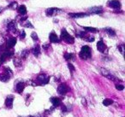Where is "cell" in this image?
I'll return each instance as SVG.
<instances>
[{
	"label": "cell",
	"mask_w": 125,
	"mask_h": 117,
	"mask_svg": "<svg viewBox=\"0 0 125 117\" xmlns=\"http://www.w3.org/2000/svg\"><path fill=\"white\" fill-rule=\"evenodd\" d=\"M79 57L80 58L83 59V60H87V59L91 58L92 57V53H91V49L87 45H84L81 49V51L79 53Z\"/></svg>",
	"instance_id": "obj_1"
},
{
	"label": "cell",
	"mask_w": 125,
	"mask_h": 117,
	"mask_svg": "<svg viewBox=\"0 0 125 117\" xmlns=\"http://www.w3.org/2000/svg\"><path fill=\"white\" fill-rule=\"evenodd\" d=\"M61 39L67 44H71L72 45V44L75 43V39H74V37H72L64 28L62 29V32H61Z\"/></svg>",
	"instance_id": "obj_2"
},
{
	"label": "cell",
	"mask_w": 125,
	"mask_h": 117,
	"mask_svg": "<svg viewBox=\"0 0 125 117\" xmlns=\"http://www.w3.org/2000/svg\"><path fill=\"white\" fill-rule=\"evenodd\" d=\"M100 73L101 74H102L103 76H104V77H106L107 79H111V80H119V79H117L116 77H115L113 74H111V73L110 72L109 70H107L106 68H100Z\"/></svg>",
	"instance_id": "obj_3"
},
{
	"label": "cell",
	"mask_w": 125,
	"mask_h": 117,
	"mask_svg": "<svg viewBox=\"0 0 125 117\" xmlns=\"http://www.w3.org/2000/svg\"><path fill=\"white\" fill-rule=\"evenodd\" d=\"M69 91H70V87H69L65 83H62V84L59 85L58 87H57V92H58L59 95L64 96Z\"/></svg>",
	"instance_id": "obj_4"
},
{
	"label": "cell",
	"mask_w": 125,
	"mask_h": 117,
	"mask_svg": "<svg viewBox=\"0 0 125 117\" xmlns=\"http://www.w3.org/2000/svg\"><path fill=\"white\" fill-rule=\"evenodd\" d=\"M37 81L40 83V85H46L50 81V77L47 76L45 74H40L37 76Z\"/></svg>",
	"instance_id": "obj_5"
},
{
	"label": "cell",
	"mask_w": 125,
	"mask_h": 117,
	"mask_svg": "<svg viewBox=\"0 0 125 117\" xmlns=\"http://www.w3.org/2000/svg\"><path fill=\"white\" fill-rule=\"evenodd\" d=\"M62 11V10L58 9V8H50V9H47L45 10V15L47 16H52L54 15H57L58 13H60Z\"/></svg>",
	"instance_id": "obj_6"
},
{
	"label": "cell",
	"mask_w": 125,
	"mask_h": 117,
	"mask_svg": "<svg viewBox=\"0 0 125 117\" xmlns=\"http://www.w3.org/2000/svg\"><path fill=\"white\" fill-rule=\"evenodd\" d=\"M13 102H14V96L13 95H9V96L6 98L5 102H4V104L7 108H13Z\"/></svg>",
	"instance_id": "obj_7"
},
{
	"label": "cell",
	"mask_w": 125,
	"mask_h": 117,
	"mask_svg": "<svg viewBox=\"0 0 125 117\" xmlns=\"http://www.w3.org/2000/svg\"><path fill=\"white\" fill-rule=\"evenodd\" d=\"M108 6L112 9H120L121 7V3L119 0H109L107 3Z\"/></svg>",
	"instance_id": "obj_8"
},
{
	"label": "cell",
	"mask_w": 125,
	"mask_h": 117,
	"mask_svg": "<svg viewBox=\"0 0 125 117\" xmlns=\"http://www.w3.org/2000/svg\"><path fill=\"white\" fill-rule=\"evenodd\" d=\"M97 49L101 53H106L107 52V46L102 40H100V41H99L97 43Z\"/></svg>",
	"instance_id": "obj_9"
},
{
	"label": "cell",
	"mask_w": 125,
	"mask_h": 117,
	"mask_svg": "<svg viewBox=\"0 0 125 117\" xmlns=\"http://www.w3.org/2000/svg\"><path fill=\"white\" fill-rule=\"evenodd\" d=\"M7 28L10 32L13 33H16L17 32V27H16V23L15 21H10L7 25Z\"/></svg>",
	"instance_id": "obj_10"
},
{
	"label": "cell",
	"mask_w": 125,
	"mask_h": 117,
	"mask_svg": "<svg viewBox=\"0 0 125 117\" xmlns=\"http://www.w3.org/2000/svg\"><path fill=\"white\" fill-rule=\"evenodd\" d=\"M16 39L12 37V38H10L6 41V48L7 49H11L16 45Z\"/></svg>",
	"instance_id": "obj_11"
},
{
	"label": "cell",
	"mask_w": 125,
	"mask_h": 117,
	"mask_svg": "<svg viewBox=\"0 0 125 117\" xmlns=\"http://www.w3.org/2000/svg\"><path fill=\"white\" fill-rule=\"evenodd\" d=\"M25 86H26V85H25L24 82H22V81H20V82H18L17 84H16V92L19 93V94H21V93H22V91H24Z\"/></svg>",
	"instance_id": "obj_12"
},
{
	"label": "cell",
	"mask_w": 125,
	"mask_h": 117,
	"mask_svg": "<svg viewBox=\"0 0 125 117\" xmlns=\"http://www.w3.org/2000/svg\"><path fill=\"white\" fill-rule=\"evenodd\" d=\"M69 16L71 18L77 19V18H82V17H86V16H88L89 14H87V13H70Z\"/></svg>",
	"instance_id": "obj_13"
},
{
	"label": "cell",
	"mask_w": 125,
	"mask_h": 117,
	"mask_svg": "<svg viewBox=\"0 0 125 117\" xmlns=\"http://www.w3.org/2000/svg\"><path fill=\"white\" fill-rule=\"evenodd\" d=\"M49 39H50V41L52 42V43H59V42H60V39H59L57 35L54 32L50 33V35H49Z\"/></svg>",
	"instance_id": "obj_14"
},
{
	"label": "cell",
	"mask_w": 125,
	"mask_h": 117,
	"mask_svg": "<svg viewBox=\"0 0 125 117\" xmlns=\"http://www.w3.org/2000/svg\"><path fill=\"white\" fill-rule=\"evenodd\" d=\"M89 10V12L90 13H92V14H101V13L103 12V9H102V7H92V8H90V9L88 10Z\"/></svg>",
	"instance_id": "obj_15"
},
{
	"label": "cell",
	"mask_w": 125,
	"mask_h": 117,
	"mask_svg": "<svg viewBox=\"0 0 125 117\" xmlns=\"http://www.w3.org/2000/svg\"><path fill=\"white\" fill-rule=\"evenodd\" d=\"M51 102H52L53 108H56V107H58L61 105V99L58 98H51Z\"/></svg>",
	"instance_id": "obj_16"
},
{
	"label": "cell",
	"mask_w": 125,
	"mask_h": 117,
	"mask_svg": "<svg viewBox=\"0 0 125 117\" xmlns=\"http://www.w3.org/2000/svg\"><path fill=\"white\" fill-rule=\"evenodd\" d=\"M10 76L9 74H7L6 73H3V74H0V81L2 82H8L10 79Z\"/></svg>",
	"instance_id": "obj_17"
},
{
	"label": "cell",
	"mask_w": 125,
	"mask_h": 117,
	"mask_svg": "<svg viewBox=\"0 0 125 117\" xmlns=\"http://www.w3.org/2000/svg\"><path fill=\"white\" fill-rule=\"evenodd\" d=\"M32 52H33V56L34 57H38L40 55V53H41V50H40V45H35L34 47H33V50H32Z\"/></svg>",
	"instance_id": "obj_18"
},
{
	"label": "cell",
	"mask_w": 125,
	"mask_h": 117,
	"mask_svg": "<svg viewBox=\"0 0 125 117\" xmlns=\"http://www.w3.org/2000/svg\"><path fill=\"white\" fill-rule=\"evenodd\" d=\"M104 32H105V33H107L109 36H111V37L116 36V32H115V30L112 29V28H104Z\"/></svg>",
	"instance_id": "obj_19"
},
{
	"label": "cell",
	"mask_w": 125,
	"mask_h": 117,
	"mask_svg": "<svg viewBox=\"0 0 125 117\" xmlns=\"http://www.w3.org/2000/svg\"><path fill=\"white\" fill-rule=\"evenodd\" d=\"M18 12L20 15H26L27 14V8L25 5H21L18 7Z\"/></svg>",
	"instance_id": "obj_20"
},
{
	"label": "cell",
	"mask_w": 125,
	"mask_h": 117,
	"mask_svg": "<svg viewBox=\"0 0 125 117\" xmlns=\"http://www.w3.org/2000/svg\"><path fill=\"white\" fill-rule=\"evenodd\" d=\"M84 30L87 32H90V33H98L99 30L95 28H92V27H84Z\"/></svg>",
	"instance_id": "obj_21"
},
{
	"label": "cell",
	"mask_w": 125,
	"mask_h": 117,
	"mask_svg": "<svg viewBox=\"0 0 125 117\" xmlns=\"http://www.w3.org/2000/svg\"><path fill=\"white\" fill-rule=\"evenodd\" d=\"M113 103V100L111 99V98H105V99L103 101V105L104 106H110Z\"/></svg>",
	"instance_id": "obj_22"
},
{
	"label": "cell",
	"mask_w": 125,
	"mask_h": 117,
	"mask_svg": "<svg viewBox=\"0 0 125 117\" xmlns=\"http://www.w3.org/2000/svg\"><path fill=\"white\" fill-rule=\"evenodd\" d=\"M28 55H29V50H27V49L23 50L21 52V57L22 59H26L27 57H28Z\"/></svg>",
	"instance_id": "obj_23"
},
{
	"label": "cell",
	"mask_w": 125,
	"mask_h": 117,
	"mask_svg": "<svg viewBox=\"0 0 125 117\" xmlns=\"http://www.w3.org/2000/svg\"><path fill=\"white\" fill-rule=\"evenodd\" d=\"M14 65L16 66V67L19 68L21 66V60L20 58H17V57H16V58H14Z\"/></svg>",
	"instance_id": "obj_24"
},
{
	"label": "cell",
	"mask_w": 125,
	"mask_h": 117,
	"mask_svg": "<svg viewBox=\"0 0 125 117\" xmlns=\"http://www.w3.org/2000/svg\"><path fill=\"white\" fill-rule=\"evenodd\" d=\"M64 58H65V60H67V61L71 60V59L74 58V54H72V53H65L64 54Z\"/></svg>",
	"instance_id": "obj_25"
},
{
	"label": "cell",
	"mask_w": 125,
	"mask_h": 117,
	"mask_svg": "<svg viewBox=\"0 0 125 117\" xmlns=\"http://www.w3.org/2000/svg\"><path fill=\"white\" fill-rule=\"evenodd\" d=\"M86 35H87V33H86V32H78V33H76V36L79 37V38L84 39L86 37Z\"/></svg>",
	"instance_id": "obj_26"
},
{
	"label": "cell",
	"mask_w": 125,
	"mask_h": 117,
	"mask_svg": "<svg viewBox=\"0 0 125 117\" xmlns=\"http://www.w3.org/2000/svg\"><path fill=\"white\" fill-rule=\"evenodd\" d=\"M31 38L33 39V41H38L39 40V37H38V34H37L35 32H33L31 33Z\"/></svg>",
	"instance_id": "obj_27"
},
{
	"label": "cell",
	"mask_w": 125,
	"mask_h": 117,
	"mask_svg": "<svg viewBox=\"0 0 125 117\" xmlns=\"http://www.w3.org/2000/svg\"><path fill=\"white\" fill-rule=\"evenodd\" d=\"M4 73H6L7 74H9V75L10 76V77L13 75V72L11 71V69L10 68H8V67L4 68Z\"/></svg>",
	"instance_id": "obj_28"
},
{
	"label": "cell",
	"mask_w": 125,
	"mask_h": 117,
	"mask_svg": "<svg viewBox=\"0 0 125 117\" xmlns=\"http://www.w3.org/2000/svg\"><path fill=\"white\" fill-rule=\"evenodd\" d=\"M8 7L10 8V9L16 10V8L18 7V4H17V3H16V2H13V3H11L10 4H9V6H8Z\"/></svg>",
	"instance_id": "obj_29"
},
{
	"label": "cell",
	"mask_w": 125,
	"mask_h": 117,
	"mask_svg": "<svg viewBox=\"0 0 125 117\" xmlns=\"http://www.w3.org/2000/svg\"><path fill=\"white\" fill-rule=\"evenodd\" d=\"M23 26H24L25 28H33V25H32V23L30 22V21H26V23H24V24H23Z\"/></svg>",
	"instance_id": "obj_30"
},
{
	"label": "cell",
	"mask_w": 125,
	"mask_h": 117,
	"mask_svg": "<svg viewBox=\"0 0 125 117\" xmlns=\"http://www.w3.org/2000/svg\"><path fill=\"white\" fill-rule=\"evenodd\" d=\"M115 86H116V89L118 90V91H123V90L124 89V86L121 84H116Z\"/></svg>",
	"instance_id": "obj_31"
},
{
	"label": "cell",
	"mask_w": 125,
	"mask_h": 117,
	"mask_svg": "<svg viewBox=\"0 0 125 117\" xmlns=\"http://www.w3.org/2000/svg\"><path fill=\"white\" fill-rule=\"evenodd\" d=\"M68 68H69V69H70V72H71V73L75 72V67H74V66H73V64H71V63H68Z\"/></svg>",
	"instance_id": "obj_32"
},
{
	"label": "cell",
	"mask_w": 125,
	"mask_h": 117,
	"mask_svg": "<svg viewBox=\"0 0 125 117\" xmlns=\"http://www.w3.org/2000/svg\"><path fill=\"white\" fill-rule=\"evenodd\" d=\"M25 37H26V33H25V31H21V33H20V38L21 39H25Z\"/></svg>",
	"instance_id": "obj_33"
},
{
	"label": "cell",
	"mask_w": 125,
	"mask_h": 117,
	"mask_svg": "<svg viewBox=\"0 0 125 117\" xmlns=\"http://www.w3.org/2000/svg\"><path fill=\"white\" fill-rule=\"evenodd\" d=\"M86 40H87V42H94V37H91V36H88L87 38L85 39Z\"/></svg>",
	"instance_id": "obj_34"
},
{
	"label": "cell",
	"mask_w": 125,
	"mask_h": 117,
	"mask_svg": "<svg viewBox=\"0 0 125 117\" xmlns=\"http://www.w3.org/2000/svg\"><path fill=\"white\" fill-rule=\"evenodd\" d=\"M117 48H118V50H119L120 51H121V53H122V54H123V48H124V45H118Z\"/></svg>",
	"instance_id": "obj_35"
},
{
	"label": "cell",
	"mask_w": 125,
	"mask_h": 117,
	"mask_svg": "<svg viewBox=\"0 0 125 117\" xmlns=\"http://www.w3.org/2000/svg\"><path fill=\"white\" fill-rule=\"evenodd\" d=\"M82 105H83V106L87 107V100H86V98H82Z\"/></svg>",
	"instance_id": "obj_36"
},
{
	"label": "cell",
	"mask_w": 125,
	"mask_h": 117,
	"mask_svg": "<svg viewBox=\"0 0 125 117\" xmlns=\"http://www.w3.org/2000/svg\"><path fill=\"white\" fill-rule=\"evenodd\" d=\"M62 112H67L68 111V109H67L66 106L65 105H62Z\"/></svg>",
	"instance_id": "obj_37"
},
{
	"label": "cell",
	"mask_w": 125,
	"mask_h": 117,
	"mask_svg": "<svg viewBox=\"0 0 125 117\" xmlns=\"http://www.w3.org/2000/svg\"><path fill=\"white\" fill-rule=\"evenodd\" d=\"M48 47H49V45H43V48L45 49V50H46V49L48 48Z\"/></svg>",
	"instance_id": "obj_38"
},
{
	"label": "cell",
	"mask_w": 125,
	"mask_h": 117,
	"mask_svg": "<svg viewBox=\"0 0 125 117\" xmlns=\"http://www.w3.org/2000/svg\"><path fill=\"white\" fill-rule=\"evenodd\" d=\"M4 8H2V7H0V13H2L3 11H4Z\"/></svg>",
	"instance_id": "obj_39"
},
{
	"label": "cell",
	"mask_w": 125,
	"mask_h": 117,
	"mask_svg": "<svg viewBox=\"0 0 125 117\" xmlns=\"http://www.w3.org/2000/svg\"><path fill=\"white\" fill-rule=\"evenodd\" d=\"M26 117H34V116H33V115H29V116H26Z\"/></svg>",
	"instance_id": "obj_40"
}]
</instances>
